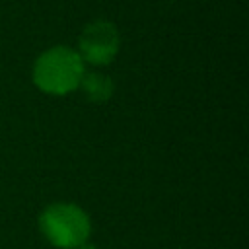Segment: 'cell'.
<instances>
[{"label": "cell", "mask_w": 249, "mask_h": 249, "mask_svg": "<svg viewBox=\"0 0 249 249\" xmlns=\"http://www.w3.org/2000/svg\"><path fill=\"white\" fill-rule=\"evenodd\" d=\"M84 76V60L66 47H56L41 54L35 64V84L49 93H68L80 86Z\"/></svg>", "instance_id": "cell-1"}, {"label": "cell", "mask_w": 249, "mask_h": 249, "mask_svg": "<svg viewBox=\"0 0 249 249\" xmlns=\"http://www.w3.org/2000/svg\"><path fill=\"white\" fill-rule=\"evenodd\" d=\"M45 237L58 247H80L89 233L88 216L72 204H54L41 216Z\"/></svg>", "instance_id": "cell-2"}, {"label": "cell", "mask_w": 249, "mask_h": 249, "mask_svg": "<svg viewBox=\"0 0 249 249\" xmlns=\"http://www.w3.org/2000/svg\"><path fill=\"white\" fill-rule=\"evenodd\" d=\"M119 47V37L117 31L111 23L107 21H95L91 23L80 41L82 56L93 64H105L109 62Z\"/></svg>", "instance_id": "cell-3"}, {"label": "cell", "mask_w": 249, "mask_h": 249, "mask_svg": "<svg viewBox=\"0 0 249 249\" xmlns=\"http://www.w3.org/2000/svg\"><path fill=\"white\" fill-rule=\"evenodd\" d=\"M80 84L84 86V91L88 93V97L91 101H103V99H107L111 95V80H107L101 74L82 76Z\"/></svg>", "instance_id": "cell-4"}, {"label": "cell", "mask_w": 249, "mask_h": 249, "mask_svg": "<svg viewBox=\"0 0 249 249\" xmlns=\"http://www.w3.org/2000/svg\"><path fill=\"white\" fill-rule=\"evenodd\" d=\"M78 249H93V247H91V245H86V243H82Z\"/></svg>", "instance_id": "cell-5"}]
</instances>
